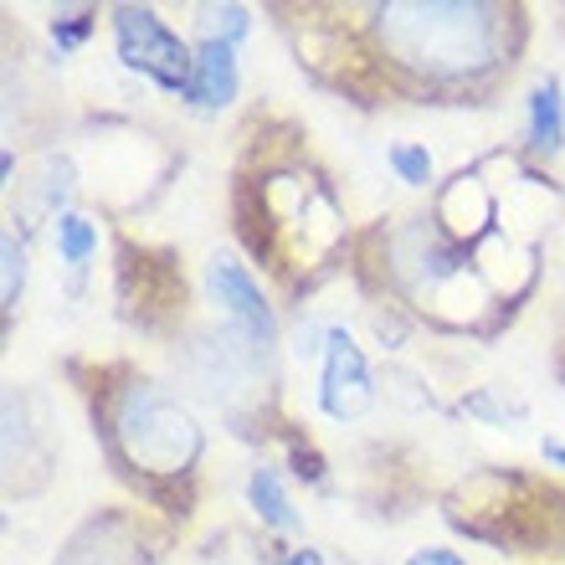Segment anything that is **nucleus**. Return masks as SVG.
Listing matches in <instances>:
<instances>
[{
  "instance_id": "f257e3e1",
  "label": "nucleus",
  "mask_w": 565,
  "mask_h": 565,
  "mask_svg": "<svg viewBox=\"0 0 565 565\" xmlns=\"http://www.w3.org/2000/svg\"><path fill=\"white\" fill-rule=\"evenodd\" d=\"M499 6H375V36L386 46L391 62H402L406 73L422 83H468V77L489 73L499 62V31H504Z\"/></svg>"
},
{
  "instance_id": "f03ea898",
  "label": "nucleus",
  "mask_w": 565,
  "mask_h": 565,
  "mask_svg": "<svg viewBox=\"0 0 565 565\" xmlns=\"http://www.w3.org/2000/svg\"><path fill=\"white\" fill-rule=\"evenodd\" d=\"M108 452L145 478H185L206 452L201 422L160 386V381H129L108 412Z\"/></svg>"
},
{
  "instance_id": "7ed1b4c3",
  "label": "nucleus",
  "mask_w": 565,
  "mask_h": 565,
  "mask_svg": "<svg viewBox=\"0 0 565 565\" xmlns=\"http://www.w3.org/2000/svg\"><path fill=\"white\" fill-rule=\"evenodd\" d=\"M108 36H114V57L139 73L149 88L185 98L195 73V42L180 36L154 6H114L108 11Z\"/></svg>"
},
{
  "instance_id": "20e7f679",
  "label": "nucleus",
  "mask_w": 565,
  "mask_h": 565,
  "mask_svg": "<svg viewBox=\"0 0 565 565\" xmlns=\"http://www.w3.org/2000/svg\"><path fill=\"white\" fill-rule=\"evenodd\" d=\"M206 298L216 303V313H222L226 334H232L247 355H273L282 324H278L273 298L263 294V282L253 278L247 263H237L232 253H211L206 257Z\"/></svg>"
},
{
  "instance_id": "39448f33",
  "label": "nucleus",
  "mask_w": 565,
  "mask_h": 565,
  "mask_svg": "<svg viewBox=\"0 0 565 565\" xmlns=\"http://www.w3.org/2000/svg\"><path fill=\"white\" fill-rule=\"evenodd\" d=\"M313 402H319V412H324L329 422H360L375 402H381V386H375L371 360H365L360 340L344 324H329Z\"/></svg>"
},
{
  "instance_id": "423d86ee",
  "label": "nucleus",
  "mask_w": 565,
  "mask_h": 565,
  "mask_svg": "<svg viewBox=\"0 0 565 565\" xmlns=\"http://www.w3.org/2000/svg\"><path fill=\"white\" fill-rule=\"evenodd\" d=\"M237 52L242 46H226V42H195V73L180 104H191L195 114H222V108L237 104V93H242Z\"/></svg>"
},
{
  "instance_id": "0eeeda50",
  "label": "nucleus",
  "mask_w": 565,
  "mask_h": 565,
  "mask_svg": "<svg viewBox=\"0 0 565 565\" xmlns=\"http://www.w3.org/2000/svg\"><path fill=\"white\" fill-rule=\"evenodd\" d=\"M524 145L535 160L565 154V83L561 73H540L524 93Z\"/></svg>"
},
{
  "instance_id": "6e6552de",
  "label": "nucleus",
  "mask_w": 565,
  "mask_h": 565,
  "mask_svg": "<svg viewBox=\"0 0 565 565\" xmlns=\"http://www.w3.org/2000/svg\"><path fill=\"white\" fill-rule=\"evenodd\" d=\"M242 493H247V509H253V520L263 530H273V535H298L303 530V509L294 504V493H288V483H282L273 462H257Z\"/></svg>"
},
{
  "instance_id": "1a4fd4ad",
  "label": "nucleus",
  "mask_w": 565,
  "mask_h": 565,
  "mask_svg": "<svg viewBox=\"0 0 565 565\" xmlns=\"http://www.w3.org/2000/svg\"><path fill=\"white\" fill-rule=\"evenodd\" d=\"M98 222L88 211H57L52 216V247H57V263L67 273H83L98 257Z\"/></svg>"
},
{
  "instance_id": "9d476101",
  "label": "nucleus",
  "mask_w": 565,
  "mask_h": 565,
  "mask_svg": "<svg viewBox=\"0 0 565 565\" xmlns=\"http://www.w3.org/2000/svg\"><path fill=\"white\" fill-rule=\"evenodd\" d=\"M257 15L253 6H237V0H226V6H195L191 11V42H226V46H242L253 36Z\"/></svg>"
},
{
  "instance_id": "9b49d317",
  "label": "nucleus",
  "mask_w": 565,
  "mask_h": 565,
  "mask_svg": "<svg viewBox=\"0 0 565 565\" xmlns=\"http://www.w3.org/2000/svg\"><path fill=\"white\" fill-rule=\"evenodd\" d=\"M386 164L406 191H431V185H437V160H431V149L422 145V139H396V145H386Z\"/></svg>"
},
{
  "instance_id": "f8f14e48",
  "label": "nucleus",
  "mask_w": 565,
  "mask_h": 565,
  "mask_svg": "<svg viewBox=\"0 0 565 565\" xmlns=\"http://www.w3.org/2000/svg\"><path fill=\"white\" fill-rule=\"evenodd\" d=\"M21 294H26V242L6 232L0 237V303H6V313L21 309Z\"/></svg>"
},
{
  "instance_id": "ddd939ff",
  "label": "nucleus",
  "mask_w": 565,
  "mask_h": 565,
  "mask_svg": "<svg viewBox=\"0 0 565 565\" xmlns=\"http://www.w3.org/2000/svg\"><path fill=\"white\" fill-rule=\"evenodd\" d=\"M93 26H98V11H88V6L62 11L57 21H52V46H57V52H77V46L93 36Z\"/></svg>"
},
{
  "instance_id": "4468645a",
  "label": "nucleus",
  "mask_w": 565,
  "mask_h": 565,
  "mask_svg": "<svg viewBox=\"0 0 565 565\" xmlns=\"http://www.w3.org/2000/svg\"><path fill=\"white\" fill-rule=\"evenodd\" d=\"M402 565H473L462 551H452V545H422V551H412Z\"/></svg>"
},
{
  "instance_id": "2eb2a0df",
  "label": "nucleus",
  "mask_w": 565,
  "mask_h": 565,
  "mask_svg": "<svg viewBox=\"0 0 565 565\" xmlns=\"http://www.w3.org/2000/svg\"><path fill=\"white\" fill-rule=\"evenodd\" d=\"M278 565H329V561H324V551H319V545H294V551H282Z\"/></svg>"
},
{
  "instance_id": "dca6fc26",
  "label": "nucleus",
  "mask_w": 565,
  "mask_h": 565,
  "mask_svg": "<svg viewBox=\"0 0 565 565\" xmlns=\"http://www.w3.org/2000/svg\"><path fill=\"white\" fill-rule=\"evenodd\" d=\"M540 458L565 473V437H540Z\"/></svg>"
}]
</instances>
